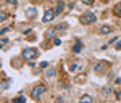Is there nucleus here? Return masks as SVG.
Listing matches in <instances>:
<instances>
[{
    "instance_id": "5701e85b",
    "label": "nucleus",
    "mask_w": 121,
    "mask_h": 103,
    "mask_svg": "<svg viewBox=\"0 0 121 103\" xmlns=\"http://www.w3.org/2000/svg\"><path fill=\"white\" fill-rule=\"evenodd\" d=\"M7 2H8L10 5H16V0H7Z\"/></svg>"
},
{
    "instance_id": "6e6552de",
    "label": "nucleus",
    "mask_w": 121,
    "mask_h": 103,
    "mask_svg": "<svg viewBox=\"0 0 121 103\" xmlns=\"http://www.w3.org/2000/svg\"><path fill=\"white\" fill-rule=\"evenodd\" d=\"M113 13H115L116 16H120V18H121V3L115 5V8H113Z\"/></svg>"
},
{
    "instance_id": "9b49d317",
    "label": "nucleus",
    "mask_w": 121,
    "mask_h": 103,
    "mask_svg": "<svg viewBox=\"0 0 121 103\" xmlns=\"http://www.w3.org/2000/svg\"><path fill=\"white\" fill-rule=\"evenodd\" d=\"M100 32H102V34H110V32H112V28L105 24V26H102V28H100Z\"/></svg>"
},
{
    "instance_id": "20e7f679",
    "label": "nucleus",
    "mask_w": 121,
    "mask_h": 103,
    "mask_svg": "<svg viewBox=\"0 0 121 103\" xmlns=\"http://www.w3.org/2000/svg\"><path fill=\"white\" fill-rule=\"evenodd\" d=\"M53 16H55V10H47L45 13H44L42 21H44V23H48V21H52V19H53Z\"/></svg>"
},
{
    "instance_id": "2eb2a0df",
    "label": "nucleus",
    "mask_w": 121,
    "mask_h": 103,
    "mask_svg": "<svg viewBox=\"0 0 121 103\" xmlns=\"http://www.w3.org/2000/svg\"><path fill=\"white\" fill-rule=\"evenodd\" d=\"M69 69L74 73V71H78V69H79V65H78V63H74V65H71V68H69Z\"/></svg>"
},
{
    "instance_id": "412c9836",
    "label": "nucleus",
    "mask_w": 121,
    "mask_h": 103,
    "mask_svg": "<svg viewBox=\"0 0 121 103\" xmlns=\"http://www.w3.org/2000/svg\"><path fill=\"white\" fill-rule=\"evenodd\" d=\"M115 47H116V50H121V40H120V42H116V45H115Z\"/></svg>"
},
{
    "instance_id": "aec40b11",
    "label": "nucleus",
    "mask_w": 121,
    "mask_h": 103,
    "mask_svg": "<svg viewBox=\"0 0 121 103\" xmlns=\"http://www.w3.org/2000/svg\"><path fill=\"white\" fill-rule=\"evenodd\" d=\"M47 66H48L47 61H42V63H40V68H47Z\"/></svg>"
},
{
    "instance_id": "9d476101",
    "label": "nucleus",
    "mask_w": 121,
    "mask_h": 103,
    "mask_svg": "<svg viewBox=\"0 0 121 103\" xmlns=\"http://www.w3.org/2000/svg\"><path fill=\"white\" fill-rule=\"evenodd\" d=\"M92 102V97L91 95H82L81 97V103H91Z\"/></svg>"
},
{
    "instance_id": "7ed1b4c3",
    "label": "nucleus",
    "mask_w": 121,
    "mask_h": 103,
    "mask_svg": "<svg viewBox=\"0 0 121 103\" xmlns=\"http://www.w3.org/2000/svg\"><path fill=\"white\" fill-rule=\"evenodd\" d=\"M37 50L36 48H24L23 50V58L24 60H32V58H37Z\"/></svg>"
},
{
    "instance_id": "f03ea898",
    "label": "nucleus",
    "mask_w": 121,
    "mask_h": 103,
    "mask_svg": "<svg viewBox=\"0 0 121 103\" xmlns=\"http://www.w3.org/2000/svg\"><path fill=\"white\" fill-rule=\"evenodd\" d=\"M95 15L94 13H91V11H87V13H84L82 16H81V23L82 24H92V23H95Z\"/></svg>"
},
{
    "instance_id": "4468645a",
    "label": "nucleus",
    "mask_w": 121,
    "mask_h": 103,
    "mask_svg": "<svg viewBox=\"0 0 121 103\" xmlns=\"http://www.w3.org/2000/svg\"><path fill=\"white\" fill-rule=\"evenodd\" d=\"M103 65H105V63H97V65H95V71H97V73H99V71H102Z\"/></svg>"
},
{
    "instance_id": "1a4fd4ad",
    "label": "nucleus",
    "mask_w": 121,
    "mask_h": 103,
    "mask_svg": "<svg viewBox=\"0 0 121 103\" xmlns=\"http://www.w3.org/2000/svg\"><path fill=\"white\" fill-rule=\"evenodd\" d=\"M73 50H74V53H79V52L82 50V44H81V42L78 40V42L74 44V48H73Z\"/></svg>"
},
{
    "instance_id": "a211bd4d",
    "label": "nucleus",
    "mask_w": 121,
    "mask_h": 103,
    "mask_svg": "<svg viewBox=\"0 0 121 103\" xmlns=\"http://www.w3.org/2000/svg\"><path fill=\"white\" fill-rule=\"evenodd\" d=\"M60 44H61L60 39H53V45H60Z\"/></svg>"
},
{
    "instance_id": "dca6fc26",
    "label": "nucleus",
    "mask_w": 121,
    "mask_h": 103,
    "mask_svg": "<svg viewBox=\"0 0 121 103\" xmlns=\"http://www.w3.org/2000/svg\"><path fill=\"white\" fill-rule=\"evenodd\" d=\"M55 29H56V31H63V29H66V24H58Z\"/></svg>"
},
{
    "instance_id": "423d86ee",
    "label": "nucleus",
    "mask_w": 121,
    "mask_h": 103,
    "mask_svg": "<svg viewBox=\"0 0 121 103\" xmlns=\"http://www.w3.org/2000/svg\"><path fill=\"white\" fill-rule=\"evenodd\" d=\"M65 10V2H58L56 3V8H55V15H61Z\"/></svg>"
},
{
    "instance_id": "4be33fe9",
    "label": "nucleus",
    "mask_w": 121,
    "mask_h": 103,
    "mask_svg": "<svg viewBox=\"0 0 121 103\" xmlns=\"http://www.w3.org/2000/svg\"><path fill=\"white\" fill-rule=\"evenodd\" d=\"M82 2L86 3V5H92V2H94V0H82Z\"/></svg>"
},
{
    "instance_id": "6ab92c4d",
    "label": "nucleus",
    "mask_w": 121,
    "mask_h": 103,
    "mask_svg": "<svg viewBox=\"0 0 121 103\" xmlns=\"http://www.w3.org/2000/svg\"><path fill=\"white\" fill-rule=\"evenodd\" d=\"M8 85H10V82H3V84H2V89L5 90V89H8Z\"/></svg>"
},
{
    "instance_id": "39448f33",
    "label": "nucleus",
    "mask_w": 121,
    "mask_h": 103,
    "mask_svg": "<svg viewBox=\"0 0 121 103\" xmlns=\"http://www.w3.org/2000/svg\"><path fill=\"white\" fill-rule=\"evenodd\" d=\"M36 15H37V10L34 8V7H31V8H28V10H26V16H28L29 19L36 18Z\"/></svg>"
},
{
    "instance_id": "ddd939ff",
    "label": "nucleus",
    "mask_w": 121,
    "mask_h": 103,
    "mask_svg": "<svg viewBox=\"0 0 121 103\" xmlns=\"http://www.w3.org/2000/svg\"><path fill=\"white\" fill-rule=\"evenodd\" d=\"M26 102V98L21 95V97H16V98H13V103H24Z\"/></svg>"
},
{
    "instance_id": "f257e3e1",
    "label": "nucleus",
    "mask_w": 121,
    "mask_h": 103,
    "mask_svg": "<svg viewBox=\"0 0 121 103\" xmlns=\"http://www.w3.org/2000/svg\"><path fill=\"white\" fill-rule=\"evenodd\" d=\"M45 90H47L45 85H44V84H39V85H36V87L32 89V94H31V97H32L34 100H39L42 95L45 94Z\"/></svg>"
},
{
    "instance_id": "0eeeda50",
    "label": "nucleus",
    "mask_w": 121,
    "mask_h": 103,
    "mask_svg": "<svg viewBox=\"0 0 121 103\" xmlns=\"http://www.w3.org/2000/svg\"><path fill=\"white\" fill-rule=\"evenodd\" d=\"M55 74H56V71L53 69V68H48L45 71V77H55Z\"/></svg>"
},
{
    "instance_id": "f3484780",
    "label": "nucleus",
    "mask_w": 121,
    "mask_h": 103,
    "mask_svg": "<svg viewBox=\"0 0 121 103\" xmlns=\"http://www.w3.org/2000/svg\"><path fill=\"white\" fill-rule=\"evenodd\" d=\"M0 19H2V21H5V19H7V13H5V11H2V15H0Z\"/></svg>"
},
{
    "instance_id": "f8f14e48",
    "label": "nucleus",
    "mask_w": 121,
    "mask_h": 103,
    "mask_svg": "<svg viewBox=\"0 0 121 103\" xmlns=\"http://www.w3.org/2000/svg\"><path fill=\"white\" fill-rule=\"evenodd\" d=\"M55 31H56V29H48V31L45 32L47 39H53V37H55Z\"/></svg>"
}]
</instances>
